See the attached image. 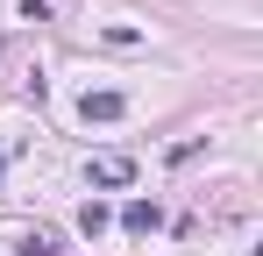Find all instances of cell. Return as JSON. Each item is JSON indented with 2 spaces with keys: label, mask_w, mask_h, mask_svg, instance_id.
<instances>
[{
  "label": "cell",
  "mask_w": 263,
  "mask_h": 256,
  "mask_svg": "<svg viewBox=\"0 0 263 256\" xmlns=\"http://www.w3.org/2000/svg\"><path fill=\"white\" fill-rule=\"evenodd\" d=\"M121 228H128V235H157V228H164V207H157V199H128V207H121Z\"/></svg>",
  "instance_id": "3"
},
{
  "label": "cell",
  "mask_w": 263,
  "mask_h": 256,
  "mask_svg": "<svg viewBox=\"0 0 263 256\" xmlns=\"http://www.w3.org/2000/svg\"><path fill=\"white\" fill-rule=\"evenodd\" d=\"M79 114H86V121H121V114H128V93L100 85V93H86V100H79Z\"/></svg>",
  "instance_id": "2"
},
{
  "label": "cell",
  "mask_w": 263,
  "mask_h": 256,
  "mask_svg": "<svg viewBox=\"0 0 263 256\" xmlns=\"http://www.w3.org/2000/svg\"><path fill=\"white\" fill-rule=\"evenodd\" d=\"M86 178L100 185V192H121V185H135V157H121V150H107V157H92Z\"/></svg>",
  "instance_id": "1"
},
{
  "label": "cell",
  "mask_w": 263,
  "mask_h": 256,
  "mask_svg": "<svg viewBox=\"0 0 263 256\" xmlns=\"http://www.w3.org/2000/svg\"><path fill=\"white\" fill-rule=\"evenodd\" d=\"M22 256H57V235L36 228V235H22Z\"/></svg>",
  "instance_id": "5"
},
{
  "label": "cell",
  "mask_w": 263,
  "mask_h": 256,
  "mask_svg": "<svg viewBox=\"0 0 263 256\" xmlns=\"http://www.w3.org/2000/svg\"><path fill=\"white\" fill-rule=\"evenodd\" d=\"M79 228H86V235H107V228H114V207H107V199H86V207H79Z\"/></svg>",
  "instance_id": "4"
},
{
  "label": "cell",
  "mask_w": 263,
  "mask_h": 256,
  "mask_svg": "<svg viewBox=\"0 0 263 256\" xmlns=\"http://www.w3.org/2000/svg\"><path fill=\"white\" fill-rule=\"evenodd\" d=\"M0 171H7V164H0Z\"/></svg>",
  "instance_id": "6"
}]
</instances>
